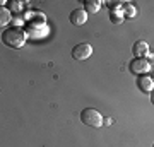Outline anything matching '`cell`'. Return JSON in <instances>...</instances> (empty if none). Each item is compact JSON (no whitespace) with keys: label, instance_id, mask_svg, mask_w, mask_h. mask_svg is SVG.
<instances>
[{"label":"cell","instance_id":"12","mask_svg":"<svg viewBox=\"0 0 154 147\" xmlns=\"http://www.w3.org/2000/svg\"><path fill=\"white\" fill-rule=\"evenodd\" d=\"M106 5L110 7V14H123V4L122 2H106Z\"/></svg>","mask_w":154,"mask_h":147},{"label":"cell","instance_id":"13","mask_svg":"<svg viewBox=\"0 0 154 147\" xmlns=\"http://www.w3.org/2000/svg\"><path fill=\"white\" fill-rule=\"evenodd\" d=\"M7 9H9L11 12H17V14H19V12L22 11V4L17 2V0H11V2L7 4Z\"/></svg>","mask_w":154,"mask_h":147},{"label":"cell","instance_id":"6","mask_svg":"<svg viewBox=\"0 0 154 147\" xmlns=\"http://www.w3.org/2000/svg\"><path fill=\"white\" fill-rule=\"evenodd\" d=\"M69 19H70V22L74 26H84L86 21H88V12L84 11V9H74L70 12Z\"/></svg>","mask_w":154,"mask_h":147},{"label":"cell","instance_id":"9","mask_svg":"<svg viewBox=\"0 0 154 147\" xmlns=\"http://www.w3.org/2000/svg\"><path fill=\"white\" fill-rule=\"evenodd\" d=\"M101 7H103L101 0H86L84 2V11L88 14H96V12L101 11Z\"/></svg>","mask_w":154,"mask_h":147},{"label":"cell","instance_id":"4","mask_svg":"<svg viewBox=\"0 0 154 147\" xmlns=\"http://www.w3.org/2000/svg\"><path fill=\"white\" fill-rule=\"evenodd\" d=\"M46 33H48L46 22H28V36L39 39V38H45Z\"/></svg>","mask_w":154,"mask_h":147},{"label":"cell","instance_id":"11","mask_svg":"<svg viewBox=\"0 0 154 147\" xmlns=\"http://www.w3.org/2000/svg\"><path fill=\"white\" fill-rule=\"evenodd\" d=\"M11 21H12L11 11H9L7 7H2V11H0V24H2V26H5V24H9Z\"/></svg>","mask_w":154,"mask_h":147},{"label":"cell","instance_id":"19","mask_svg":"<svg viewBox=\"0 0 154 147\" xmlns=\"http://www.w3.org/2000/svg\"><path fill=\"white\" fill-rule=\"evenodd\" d=\"M152 147H154V144H152Z\"/></svg>","mask_w":154,"mask_h":147},{"label":"cell","instance_id":"10","mask_svg":"<svg viewBox=\"0 0 154 147\" xmlns=\"http://www.w3.org/2000/svg\"><path fill=\"white\" fill-rule=\"evenodd\" d=\"M123 16L127 17V19H134V17L137 16V9H135V5L134 4H130V2H127V4H123Z\"/></svg>","mask_w":154,"mask_h":147},{"label":"cell","instance_id":"2","mask_svg":"<svg viewBox=\"0 0 154 147\" xmlns=\"http://www.w3.org/2000/svg\"><path fill=\"white\" fill-rule=\"evenodd\" d=\"M81 121H82L84 125H88V127L99 128V127L105 123V118H103V115L99 113L98 109L86 108V109H82V111H81Z\"/></svg>","mask_w":154,"mask_h":147},{"label":"cell","instance_id":"18","mask_svg":"<svg viewBox=\"0 0 154 147\" xmlns=\"http://www.w3.org/2000/svg\"><path fill=\"white\" fill-rule=\"evenodd\" d=\"M151 77H152V79H154V72H152V75H151Z\"/></svg>","mask_w":154,"mask_h":147},{"label":"cell","instance_id":"7","mask_svg":"<svg viewBox=\"0 0 154 147\" xmlns=\"http://www.w3.org/2000/svg\"><path fill=\"white\" fill-rule=\"evenodd\" d=\"M132 51H134V57L135 58H147V55L151 53V50H149V44L146 41H135L132 46Z\"/></svg>","mask_w":154,"mask_h":147},{"label":"cell","instance_id":"14","mask_svg":"<svg viewBox=\"0 0 154 147\" xmlns=\"http://www.w3.org/2000/svg\"><path fill=\"white\" fill-rule=\"evenodd\" d=\"M123 19H125L123 14H110V21L113 22V24H122Z\"/></svg>","mask_w":154,"mask_h":147},{"label":"cell","instance_id":"15","mask_svg":"<svg viewBox=\"0 0 154 147\" xmlns=\"http://www.w3.org/2000/svg\"><path fill=\"white\" fill-rule=\"evenodd\" d=\"M147 62L151 63V67H154V51H151V53L147 55Z\"/></svg>","mask_w":154,"mask_h":147},{"label":"cell","instance_id":"3","mask_svg":"<svg viewBox=\"0 0 154 147\" xmlns=\"http://www.w3.org/2000/svg\"><path fill=\"white\" fill-rule=\"evenodd\" d=\"M130 72L135 75H147V72L151 70V63L147 62V58H134L130 62Z\"/></svg>","mask_w":154,"mask_h":147},{"label":"cell","instance_id":"16","mask_svg":"<svg viewBox=\"0 0 154 147\" xmlns=\"http://www.w3.org/2000/svg\"><path fill=\"white\" fill-rule=\"evenodd\" d=\"M113 123V118H105V125H111Z\"/></svg>","mask_w":154,"mask_h":147},{"label":"cell","instance_id":"1","mask_svg":"<svg viewBox=\"0 0 154 147\" xmlns=\"http://www.w3.org/2000/svg\"><path fill=\"white\" fill-rule=\"evenodd\" d=\"M26 39H28V33L22 29V27H9L5 29L4 33H2V41L7 44V46H11V48H22L24 43H26Z\"/></svg>","mask_w":154,"mask_h":147},{"label":"cell","instance_id":"5","mask_svg":"<svg viewBox=\"0 0 154 147\" xmlns=\"http://www.w3.org/2000/svg\"><path fill=\"white\" fill-rule=\"evenodd\" d=\"M93 55V46L89 43H79L72 48V57L75 60H86Z\"/></svg>","mask_w":154,"mask_h":147},{"label":"cell","instance_id":"17","mask_svg":"<svg viewBox=\"0 0 154 147\" xmlns=\"http://www.w3.org/2000/svg\"><path fill=\"white\" fill-rule=\"evenodd\" d=\"M151 103L154 104V89H152V93H151Z\"/></svg>","mask_w":154,"mask_h":147},{"label":"cell","instance_id":"8","mask_svg":"<svg viewBox=\"0 0 154 147\" xmlns=\"http://www.w3.org/2000/svg\"><path fill=\"white\" fill-rule=\"evenodd\" d=\"M137 86L142 93H152L154 89V79L151 75H140L137 79Z\"/></svg>","mask_w":154,"mask_h":147}]
</instances>
